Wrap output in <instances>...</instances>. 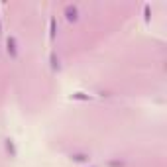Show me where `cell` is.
Returning <instances> with one entry per match:
<instances>
[{
	"label": "cell",
	"instance_id": "cell-1",
	"mask_svg": "<svg viewBox=\"0 0 167 167\" xmlns=\"http://www.w3.org/2000/svg\"><path fill=\"white\" fill-rule=\"evenodd\" d=\"M8 51H12V55H16V49H14V42L8 39Z\"/></svg>",
	"mask_w": 167,
	"mask_h": 167
}]
</instances>
